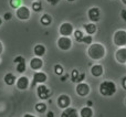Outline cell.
I'll return each mask as SVG.
<instances>
[{"instance_id":"20","label":"cell","mask_w":126,"mask_h":117,"mask_svg":"<svg viewBox=\"0 0 126 117\" xmlns=\"http://www.w3.org/2000/svg\"><path fill=\"white\" fill-rule=\"evenodd\" d=\"M3 81L7 85H13L17 82V77H16L15 74H12V73H7L3 77Z\"/></svg>"},{"instance_id":"27","label":"cell","mask_w":126,"mask_h":117,"mask_svg":"<svg viewBox=\"0 0 126 117\" xmlns=\"http://www.w3.org/2000/svg\"><path fill=\"white\" fill-rule=\"evenodd\" d=\"M32 10L34 12H40L42 10V3L40 1H33L32 2Z\"/></svg>"},{"instance_id":"35","label":"cell","mask_w":126,"mask_h":117,"mask_svg":"<svg viewBox=\"0 0 126 117\" xmlns=\"http://www.w3.org/2000/svg\"><path fill=\"white\" fill-rule=\"evenodd\" d=\"M122 87H123V89L126 91V76H124L122 78Z\"/></svg>"},{"instance_id":"34","label":"cell","mask_w":126,"mask_h":117,"mask_svg":"<svg viewBox=\"0 0 126 117\" xmlns=\"http://www.w3.org/2000/svg\"><path fill=\"white\" fill-rule=\"evenodd\" d=\"M85 78V74L84 73H80V76H79V78H78V82L76 83H81V82H83V80Z\"/></svg>"},{"instance_id":"42","label":"cell","mask_w":126,"mask_h":117,"mask_svg":"<svg viewBox=\"0 0 126 117\" xmlns=\"http://www.w3.org/2000/svg\"><path fill=\"white\" fill-rule=\"evenodd\" d=\"M69 2H73V1H75V0H67Z\"/></svg>"},{"instance_id":"25","label":"cell","mask_w":126,"mask_h":117,"mask_svg":"<svg viewBox=\"0 0 126 117\" xmlns=\"http://www.w3.org/2000/svg\"><path fill=\"white\" fill-rule=\"evenodd\" d=\"M73 35H74V38H75V40L78 42H81L82 43V39H83V37H84V33L82 32L81 30H74V32H73Z\"/></svg>"},{"instance_id":"21","label":"cell","mask_w":126,"mask_h":117,"mask_svg":"<svg viewBox=\"0 0 126 117\" xmlns=\"http://www.w3.org/2000/svg\"><path fill=\"white\" fill-rule=\"evenodd\" d=\"M40 22H41L42 26L44 27H49L51 23H52V17L48 13H44L41 18H40Z\"/></svg>"},{"instance_id":"11","label":"cell","mask_w":126,"mask_h":117,"mask_svg":"<svg viewBox=\"0 0 126 117\" xmlns=\"http://www.w3.org/2000/svg\"><path fill=\"white\" fill-rule=\"evenodd\" d=\"M87 17H89V19L91 22H94V23L98 22L101 20L100 9H98L97 7H92V8H90L89 11H87Z\"/></svg>"},{"instance_id":"6","label":"cell","mask_w":126,"mask_h":117,"mask_svg":"<svg viewBox=\"0 0 126 117\" xmlns=\"http://www.w3.org/2000/svg\"><path fill=\"white\" fill-rule=\"evenodd\" d=\"M16 17H17L19 20H22V21L29 20L31 17V10L27 6H23V4H22L21 7H19V8L16 10Z\"/></svg>"},{"instance_id":"9","label":"cell","mask_w":126,"mask_h":117,"mask_svg":"<svg viewBox=\"0 0 126 117\" xmlns=\"http://www.w3.org/2000/svg\"><path fill=\"white\" fill-rule=\"evenodd\" d=\"M74 32V27L70 22H63L59 27V33L63 37H71Z\"/></svg>"},{"instance_id":"16","label":"cell","mask_w":126,"mask_h":117,"mask_svg":"<svg viewBox=\"0 0 126 117\" xmlns=\"http://www.w3.org/2000/svg\"><path fill=\"white\" fill-rule=\"evenodd\" d=\"M103 73H104V67L101 64H94L91 67V74L94 77H101L103 75Z\"/></svg>"},{"instance_id":"1","label":"cell","mask_w":126,"mask_h":117,"mask_svg":"<svg viewBox=\"0 0 126 117\" xmlns=\"http://www.w3.org/2000/svg\"><path fill=\"white\" fill-rule=\"evenodd\" d=\"M105 54H106V49L102 43L94 42V43L90 44L87 48V55L93 61L102 60V58H104Z\"/></svg>"},{"instance_id":"12","label":"cell","mask_w":126,"mask_h":117,"mask_svg":"<svg viewBox=\"0 0 126 117\" xmlns=\"http://www.w3.org/2000/svg\"><path fill=\"white\" fill-rule=\"evenodd\" d=\"M16 86L18 89L20 91H26L30 87V81L29 77L27 76H20L19 78H17V82H16Z\"/></svg>"},{"instance_id":"5","label":"cell","mask_w":126,"mask_h":117,"mask_svg":"<svg viewBox=\"0 0 126 117\" xmlns=\"http://www.w3.org/2000/svg\"><path fill=\"white\" fill-rule=\"evenodd\" d=\"M37 95L41 101H47L51 97V91L47 85L44 84H39L37 87Z\"/></svg>"},{"instance_id":"29","label":"cell","mask_w":126,"mask_h":117,"mask_svg":"<svg viewBox=\"0 0 126 117\" xmlns=\"http://www.w3.org/2000/svg\"><path fill=\"white\" fill-rule=\"evenodd\" d=\"M79 76H80V72H79L78 70H73V71H72V73H71V81L73 83H76V82H78Z\"/></svg>"},{"instance_id":"17","label":"cell","mask_w":126,"mask_h":117,"mask_svg":"<svg viewBox=\"0 0 126 117\" xmlns=\"http://www.w3.org/2000/svg\"><path fill=\"white\" fill-rule=\"evenodd\" d=\"M83 29L85 30V32L90 35H93L94 33L97 31V27L94 22H91V23H85L83 24Z\"/></svg>"},{"instance_id":"8","label":"cell","mask_w":126,"mask_h":117,"mask_svg":"<svg viewBox=\"0 0 126 117\" xmlns=\"http://www.w3.org/2000/svg\"><path fill=\"white\" fill-rule=\"evenodd\" d=\"M75 92L80 97H86V96L90 94V92H91V87H90V85L87 84V83L81 82V83H78V84H76Z\"/></svg>"},{"instance_id":"13","label":"cell","mask_w":126,"mask_h":117,"mask_svg":"<svg viewBox=\"0 0 126 117\" xmlns=\"http://www.w3.org/2000/svg\"><path fill=\"white\" fill-rule=\"evenodd\" d=\"M115 60L120 64H126V46L118 48V50H116Z\"/></svg>"},{"instance_id":"26","label":"cell","mask_w":126,"mask_h":117,"mask_svg":"<svg viewBox=\"0 0 126 117\" xmlns=\"http://www.w3.org/2000/svg\"><path fill=\"white\" fill-rule=\"evenodd\" d=\"M9 3H10L11 8L17 10L19 7L22 6V0H10V1H9Z\"/></svg>"},{"instance_id":"28","label":"cell","mask_w":126,"mask_h":117,"mask_svg":"<svg viewBox=\"0 0 126 117\" xmlns=\"http://www.w3.org/2000/svg\"><path fill=\"white\" fill-rule=\"evenodd\" d=\"M82 43H85V44H87V45L92 44L93 43V38H92V35H90V34L84 35L82 39Z\"/></svg>"},{"instance_id":"7","label":"cell","mask_w":126,"mask_h":117,"mask_svg":"<svg viewBox=\"0 0 126 117\" xmlns=\"http://www.w3.org/2000/svg\"><path fill=\"white\" fill-rule=\"evenodd\" d=\"M57 45L61 51H69L72 48V40L70 39V37L61 35L57 41Z\"/></svg>"},{"instance_id":"2","label":"cell","mask_w":126,"mask_h":117,"mask_svg":"<svg viewBox=\"0 0 126 117\" xmlns=\"http://www.w3.org/2000/svg\"><path fill=\"white\" fill-rule=\"evenodd\" d=\"M98 91H100V94L104 97H111V96L115 95L116 91H117V87H116V84L113 82V81H103L100 84V87H98Z\"/></svg>"},{"instance_id":"30","label":"cell","mask_w":126,"mask_h":117,"mask_svg":"<svg viewBox=\"0 0 126 117\" xmlns=\"http://www.w3.org/2000/svg\"><path fill=\"white\" fill-rule=\"evenodd\" d=\"M22 61H26V60H24V58L21 57V55H18V57L15 58L13 62H15V64H17V63H20V62H22Z\"/></svg>"},{"instance_id":"41","label":"cell","mask_w":126,"mask_h":117,"mask_svg":"<svg viewBox=\"0 0 126 117\" xmlns=\"http://www.w3.org/2000/svg\"><path fill=\"white\" fill-rule=\"evenodd\" d=\"M122 3H123V4H125V6H126V0H122Z\"/></svg>"},{"instance_id":"15","label":"cell","mask_w":126,"mask_h":117,"mask_svg":"<svg viewBox=\"0 0 126 117\" xmlns=\"http://www.w3.org/2000/svg\"><path fill=\"white\" fill-rule=\"evenodd\" d=\"M60 117H80V113H79V111L76 108L70 106L67 108L63 109Z\"/></svg>"},{"instance_id":"32","label":"cell","mask_w":126,"mask_h":117,"mask_svg":"<svg viewBox=\"0 0 126 117\" xmlns=\"http://www.w3.org/2000/svg\"><path fill=\"white\" fill-rule=\"evenodd\" d=\"M121 18L126 22V9H122L121 10Z\"/></svg>"},{"instance_id":"44","label":"cell","mask_w":126,"mask_h":117,"mask_svg":"<svg viewBox=\"0 0 126 117\" xmlns=\"http://www.w3.org/2000/svg\"><path fill=\"white\" fill-rule=\"evenodd\" d=\"M31 1H35V0H31Z\"/></svg>"},{"instance_id":"14","label":"cell","mask_w":126,"mask_h":117,"mask_svg":"<svg viewBox=\"0 0 126 117\" xmlns=\"http://www.w3.org/2000/svg\"><path fill=\"white\" fill-rule=\"evenodd\" d=\"M29 65H30L31 70H33V71H40L43 66V60L39 57H34L30 60Z\"/></svg>"},{"instance_id":"39","label":"cell","mask_w":126,"mask_h":117,"mask_svg":"<svg viewBox=\"0 0 126 117\" xmlns=\"http://www.w3.org/2000/svg\"><path fill=\"white\" fill-rule=\"evenodd\" d=\"M2 52H3V44H2V42L0 41V55L2 54Z\"/></svg>"},{"instance_id":"33","label":"cell","mask_w":126,"mask_h":117,"mask_svg":"<svg viewBox=\"0 0 126 117\" xmlns=\"http://www.w3.org/2000/svg\"><path fill=\"white\" fill-rule=\"evenodd\" d=\"M47 2L50 3L51 6H57V4L60 2V0H47Z\"/></svg>"},{"instance_id":"43","label":"cell","mask_w":126,"mask_h":117,"mask_svg":"<svg viewBox=\"0 0 126 117\" xmlns=\"http://www.w3.org/2000/svg\"><path fill=\"white\" fill-rule=\"evenodd\" d=\"M1 23H2V20H1V19H0V26H1Z\"/></svg>"},{"instance_id":"18","label":"cell","mask_w":126,"mask_h":117,"mask_svg":"<svg viewBox=\"0 0 126 117\" xmlns=\"http://www.w3.org/2000/svg\"><path fill=\"white\" fill-rule=\"evenodd\" d=\"M47 52V49L43 44H37L34 45L33 48V53H34L35 57H39V58H42Z\"/></svg>"},{"instance_id":"38","label":"cell","mask_w":126,"mask_h":117,"mask_svg":"<svg viewBox=\"0 0 126 117\" xmlns=\"http://www.w3.org/2000/svg\"><path fill=\"white\" fill-rule=\"evenodd\" d=\"M23 117H37V116L33 115V114H30V113H26L23 115Z\"/></svg>"},{"instance_id":"4","label":"cell","mask_w":126,"mask_h":117,"mask_svg":"<svg viewBox=\"0 0 126 117\" xmlns=\"http://www.w3.org/2000/svg\"><path fill=\"white\" fill-rule=\"evenodd\" d=\"M47 80H48V75H47L44 72L35 71L32 76V82H31L30 86L33 88L37 84H44V83L47 82Z\"/></svg>"},{"instance_id":"36","label":"cell","mask_w":126,"mask_h":117,"mask_svg":"<svg viewBox=\"0 0 126 117\" xmlns=\"http://www.w3.org/2000/svg\"><path fill=\"white\" fill-rule=\"evenodd\" d=\"M69 74H64V75H61V78H60V80L62 81V82H65V81L67 80V78H69Z\"/></svg>"},{"instance_id":"3","label":"cell","mask_w":126,"mask_h":117,"mask_svg":"<svg viewBox=\"0 0 126 117\" xmlns=\"http://www.w3.org/2000/svg\"><path fill=\"white\" fill-rule=\"evenodd\" d=\"M113 43L117 48L126 46V30L121 29V30L115 31V33L113 35Z\"/></svg>"},{"instance_id":"45","label":"cell","mask_w":126,"mask_h":117,"mask_svg":"<svg viewBox=\"0 0 126 117\" xmlns=\"http://www.w3.org/2000/svg\"><path fill=\"white\" fill-rule=\"evenodd\" d=\"M125 103H126V100H125Z\"/></svg>"},{"instance_id":"24","label":"cell","mask_w":126,"mask_h":117,"mask_svg":"<svg viewBox=\"0 0 126 117\" xmlns=\"http://www.w3.org/2000/svg\"><path fill=\"white\" fill-rule=\"evenodd\" d=\"M53 71H54L55 75H58V76H61L64 73V69H63V66L61 64H55L54 67H53Z\"/></svg>"},{"instance_id":"23","label":"cell","mask_w":126,"mask_h":117,"mask_svg":"<svg viewBox=\"0 0 126 117\" xmlns=\"http://www.w3.org/2000/svg\"><path fill=\"white\" fill-rule=\"evenodd\" d=\"M17 67H16V70H17V72L18 73H20V74H22V73H24L26 72V69H27V65H26V61H22V62H20V63H17Z\"/></svg>"},{"instance_id":"37","label":"cell","mask_w":126,"mask_h":117,"mask_svg":"<svg viewBox=\"0 0 126 117\" xmlns=\"http://www.w3.org/2000/svg\"><path fill=\"white\" fill-rule=\"evenodd\" d=\"M47 117H54V113H53L52 111L48 112V113H47Z\"/></svg>"},{"instance_id":"10","label":"cell","mask_w":126,"mask_h":117,"mask_svg":"<svg viewBox=\"0 0 126 117\" xmlns=\"http://www.w3.org/2000/svg\"><path fill=\"white\" fill-rule=\"evenodd\" d=\"M57 104L59 106V108L65 109L67 107L71 106V97L67 94H61L57 100Z\"/></svg>"},{"instance_id":"40","label":"cell","mask_w":126,"mask_h":117,"mask_svg":"<svg viewBox=\"0 0 126 117\" xmlns=\"http://www.w3.org/2000/svg\"><path fill=\"white\" fill-rule=\"evenodd\" d=\"M92 105H93V103H92V101H87V105H86V106L92 107Z\"/></svg>"},{"instance_id":"31","label":"cell","mask_w":126,"mask_h":117,"mask_svg":"<svg viewBox=\"0 0 126 117\" xmlns=\"http://www.w3.org/2000/svg\"><path fill=\"white\" fill-rule=\"evenodd\" d=\"M11 18H12V13H11V12H6L3 15V19L6 20V21H8V20H11Z\"/></svg>"},{"instance_id":"19","label":"cell","mask_w":126,"mask_h":117,"mask_svg":"<svg viewBox=\"0 0 126 117\" xmlns=\"http://www.w3.org/2000/svg\"><path fill=\"white\" fill-rule=\"evenodd\" d=\"M79 113H80V117H93L94 116L93 109H92V107H90V106L82 107Z\"/></svg>"},{"instance_id":"22","label":"cell","mask_w":126,"mask_h":117,"mask_svg":"<svg viewBox=\"0 0 126 117\" xmlns=\"http://www.w3.org/2000/svg\"><path fill=\"white\" fill-rule=\"evenodd\" d=\"M34 108H35V111H37L38 113L42 114V113H46L48 107H47L46 103L41 102V103H37V104H35V106H34Z\"/></svg>"}]
</instances>
